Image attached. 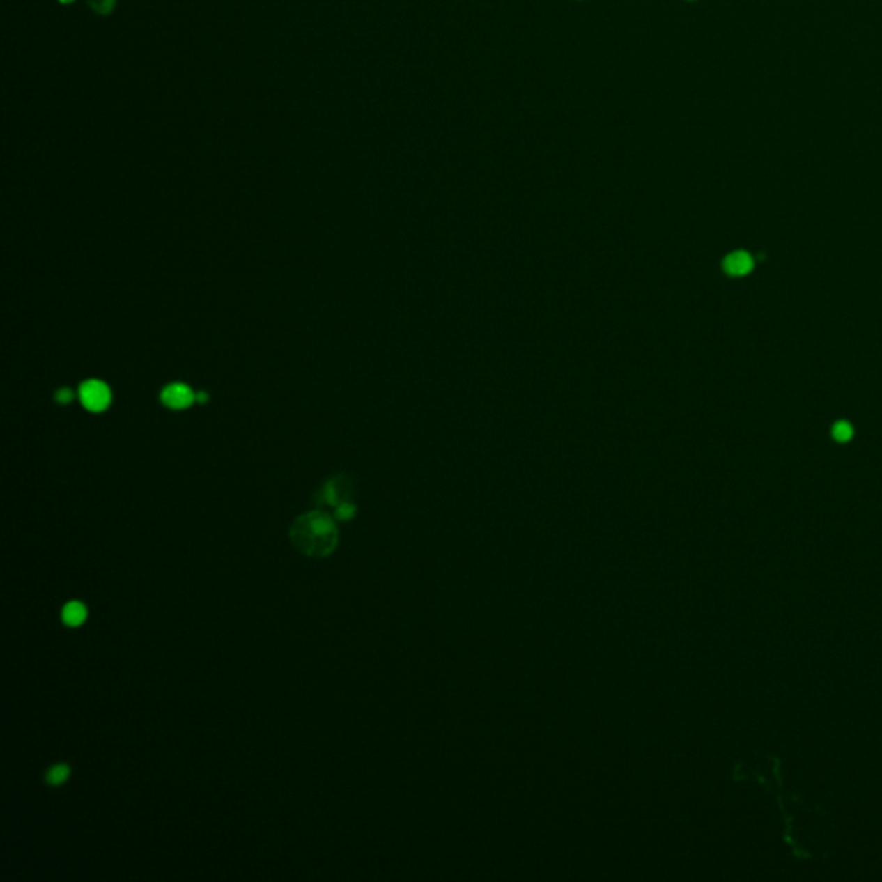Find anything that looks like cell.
Segmentation results:
<instances>
[{
    "mask_svg": "<svg viewBox=\"0 0 882 882\" xmlns=\"http://www.w3.org/2000/svg\"><path fill=\"white\" fill-rule=\"evenodd\" d=\"M736 781H757L777 798L782 815V841L796 860H826L833 851V820L819 805L805 801L798 793L786 788L782 775V760L765 753L764 765L738 764Z\"/></svg>",
    "mask_w": 882,
    "mask_h": 882,
    "instance_id": "cell-1",
    "label": "cell"
},
{
    "mask_svg": "<svg viewBox=\"0 0 882 882\" xmlns=\"http://www.w3.org/2000/svg\"><path fill=\"white\" fill-rule=\"evenodd\" d=\"M79 402L88 412L102 414L112 405V389L102 379H86L79 385Z\"/></svg>",
    "mask_w": 882,
    "mask_h": 882,
    "instance_id": "cell-3",
    "label": "cell"
},
{
    "mask_svg": "<svg viewBox=\"0 0 882 882\" xmlns=\"http://www.w3.org/2000/svg\"><path fill=\"white\" fill-rule=\"evenodd\" d=\"M86 2H88L90 7H92L93 13L100 14V16L111 14L116 6V0H86Z\"/></svg>",
    "mask_w": 882,
    "mask_h": 882,
    "instance_id": "cell-10",
    "label": "cell"
},
{
    "mask_svg": "<svg viewBox=\"0 0 882 882\" xmlns=\"http://www.w3.org/2000/svg\"><path fill=\"white\" fill-rule=\"evenodd\" d=\"M72 396H75L72 389L68 388V386H64V388H59L56 392V402L61 403V405H65V403L72 402Z\"/></svg>",
    "mask_w": 882,
    "mask_h": 882,
    "instance_id": "cell-12",
    "label": "cell"
},
{
    "mask_svg": "<svg viewBox=\"0 0 882 882\" xmlns=\"http://www.w3.org/2000/svg\"><path fill=\"white\" fill-rule=\"evenodd\" d=\"M853 436V428L850 422L846 421H840L833 426V438L840 443H846L848 440H851Z\"/></svg>",
    "mask_w": 882,
    "mask_h": 882,
    "instance_id": "cell-9",
    "label": "cell"
},
{
    "mask_svg": "<svg viewBox=\"0 0 882 882\" xmlns=\"http://www.w3.org/2000/svg\"><path fill=\"white\" fill-rule=\"evenodd\" d=\"M340 533L330 513L323 510L302 513L290 527V541L295 548L312 559H324L336 550Z\"/></svg>",
    "mask_w": 882,
    "mask_h": 882,
    "instance_id": "cell-2",
    "label": "cell"
},
{
    "mask_svg": "<svg viewBox=\"0 0 882 882\" xmlns=\"http://www.w3.org/2000/svg\"><path fill=\"white\" fill-rule=\"evenodd\" d=\"M352 490L353 486L350 477L345 476V474H338V476H333L320 486V490L316 493L314 502L319 509H323V506L336 509L338 505L350 500Z\"/></svg>",
    "mask_w": 882,
    "mask_h": 882,
    "instance_id": "cell-4",
    "label": "cell"
},
{
    "mask_svg": "<svg viewBox=\"0 0 882 882\" xmlns=\"http://www.w3.org/2000/svg\"><path fill=\"white\" fill-rule=\"evenodd\" d=\"M722 268L729 276H736V278H738V276H745L752 271L753 258H752V255L746 252L729 254L727 257L724 258Z\"/></svg>",
    "mask_w": 882,
    "mask_h": 882,
    "instance_id": "cell-6",
    "label": "cell"
},
{
    "mask_svg": "<svg viewBox=\"0 0 882 882\" xmlns=\"http://www.w3.org/2000/svg\"><path fill=\"white\" fill-rule=\"evenodd\" d=\"M86 617H88V610H86L85 603L78 600L69 601L61 610V619L68 628H78L86 621Z\"/></svg>",
    "mask_w": 882,
    "mask_h": 882,
    "instance_id": "cell-7",
    "label": "cell"
},
{
    "mask_svg": "<svg viewBox=\"0 0 882 882\" xmlns=\"http://www.w3.org/2000/svg\"><path fill=\"white\" fill-rule=\"evenodd\" d=\"M61 2H63V3H71V2H75V0H61Z\"/></svg>",
    "mask_w": 882,
    "mask_h": 882,
    "instance_id": "cell-13",
    "label": "cell"
},
{
    "mask_svg": "<svg viewBox=\"0 0 882 882\" xmlns=\"http://www.w3.org/2000/svg\"><path fill=\"white\" fill-rule=\"evenodd\" d=\"M159 400L167 409L185 410L192 403H196V392H193L185 382H171L160 389Z\"/></svg>",
    "mask_w": 882,
    "mask_h": 882,
    "instance_id": "cell-5",
    "label": "cell"
},
{
    "mask_svg": "<svg viewBox=\"0 0 882 882\" xmlns=\"http://www.w3.org/2000/svg\"><path fill=\"white\" fill-rule=\"evenodd\" d=\"M353 516H355V505L350 500L334 509V519L336 520H350Z\"/></svg>",
    "mask_w": 882,
    "mask_h": 882,
    "instance_id": "cell-11",
    "label": "cell"
},
{
    "mask_svg": "<svg viewBox=\"0 0 882 882\" xmlns=\"http://www.w3.org/2000/svg\"><path fill=\"white\" fill-rule=\"evenodd\" d=\"M69 775H71V767L68 764H64V761H61V764H56L47 768L43 781H45V784L57 788V786H63L68 781Z\"/></svg>",
    "mask_w": 882,
    "mask_h": 882,
    "instance_id": "cell-8",
    "label": "cell"
}]
</instances>
